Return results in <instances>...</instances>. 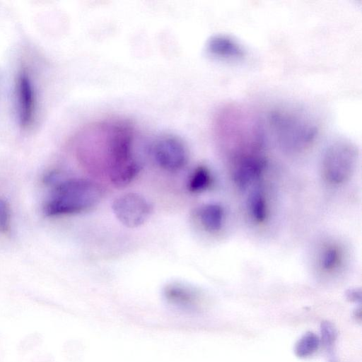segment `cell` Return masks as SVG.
<instances>
[{"label": "cell", "mask_w": 362, "mask_h": 362, "mask_svg": "<svg viewBox=\"0 0 362 362\" xmlns=\"http://www.w3.org/2000/svg\"><path fill=\"white\" fill-rule=\"evenodd\" d=\"M134 131L121 119L93 123L78 136L81 151L98 156L106 165L109 177L117 187L129 185L140 170L134 150Z\"/></svg>", "instance_id": "obj_1"}, {"label": "cell", "mask_w": 362, "mask_h": 362, "mask_svg": "<svg viewBox=\"0 0 362 362\" xmlns=\"http://www.w3.org/2000/svg\"><path fill=\"white\" fill-rule=\"evenodd\" d=\"M99 186L88 180L71 178L58 182L43 206L47 216L81 213L90 209L100 200Z\"/></svg>", "instance_id": "obj_2"}, {"label": "cell", "mask_w": 362, "mask_h": 362, "mask_svg": "<svg viewBox=\"0 0 362 362\" xmlns=\"http://www.w3.org/2000/svg\"><path fill=\"white\" fill-rule=\"evenodd\" d=\"M271 119L279 141L288 150L305 148L315 137L316 127L300 117L277 112L272 115Z\"/></svg>", "instance_id": "obj_3"}, {"label": "cell", "mask_w": 362, "mask_h": 362, "mask_svg": "<svg viewBox=\"0 0 362 362\" xmlns=\"http://www.w3.org/2000/svg\"><path fill=\"white\" fill-rule=\"evenodd\" d=\"M358 151L349 141H339L330 145L322 158V173L331 184L339 185L350 179L356 168Z\"/></svg>", "instance_id": "obj_4"}, {"label": "cell", "mask_w": 362, "mask_h": 362, "mask_svg": "<svg viewBox=\"0 0 362 362\" xmlns=\"http://www.w3.org/2000/svg\"><path fill=\"white\" fill-rule=\"evenodd\" d=\"M112 210L117 219L128 228L143 224L151 213V206L141 195L129 192L117 197L112 204Z\"/></svg>", "instance_id": "obj_5"}, {"label": "cell", "mask_w": 362, "mask_h": 362, "mask_svg": "<svg viewBox=\"0 0 362 362\" xmlns=\"http://www.w3.org/2000/svg\"><path fill=\"white\" fill-rule=\"evenodd\" d=\"M152 154L160 168L170 172L182 169L187 162L186 146L175 136L159 138L153 146Z\"/></svg>", "instance_id": "obj_6"}, {"label": "cell", "mask_w": 362, "mask_h": 362, "mask_svg": "<svg viewBox=\"0 0 362 362\" xmlns=\"http://www.w3.org/2000/svg\"><path fill=\"white\" fill-rule=\"evenodd\" d=\"M18 115L21 127L30 128L36 114V95L31 78L24 69L18 74L17 79Z\"/></svg>", "instance_id": "obj_7"}, {"label": "cell", "mask_w": 362, "mask_h": 362, "mask_svg": "<svg viewBox=\"0 0 362 362\" xmlns=\"http://www.w3.org/2000/svg\"><path fill=\"white\" fill-rule=\"evenodd\" d=\"M265 164L264 158L258 154L237 159L233 172L235 183L240 187H246L259 177Z\"/></svg>", "instance_id": "obj_8"}, {"label": "cell", "mask_w": 362, "mask_h": 362, "mask_svg": "<svg viewBox=\"0 0 362 362\" xmlns=\"http://www.w3.org/2000/svg\"><path fill=\"white\" fill-rule=\"evenodd\" d=\"M163 293L168 303L185 310L194 308L198 300L197 294L192 288L180 283L167 285Z\"/></svg>", "instance_id": "obj_9"}, {"label": "cell", "mask_w": 362, "mask_h": 362, "mask_svg": "<svg viewBox=\"0 0 362 362\" xmlns=\"http://www.w3.org/2000/svg\"><path fill=\"white\" fill-rule=\"evenodd\" d=\"M207 49L212 54L226 59H239L244 56L243 47L231 37L216 35L207 43Z\"/></svg>", "instance_id": "obj_10"}, {"label": "cell", "mask_w": 362, "mask_h": 362, "mask_svg": "<svg viewBox=\"0 0 362 362\" xmlns=\"http://www.w3.org/2000/svg\"><path fill=\"white\" fill-rule=\"evenodd\" d=\"M198 216L203 227L209 232H216L221 228L223 220L222 207L216 204H207L198 211Z\"/></svg>", "instance_id": "obj_11"}, {"label": "cell", "mask_w": 362, "mask_h": 362, "mask_svg": "<svg viewBox=\"0 0 362 362\" xmlns=\"http://www.w3.org/2000/svg\"><path fill=\"white\" fill-rule=\"evenodd\" d=\"M211 182V177L209 170L204 167H197L192 173L187 188L192 192H201L206 189Z\"/></svg>", "instance_id": "obj_12"}, {"label": "cell", "mask_w": 362, "mask_h": 362, "mask_svg": "<svg viewBox=\"0 0 362 362\" xmlns=\"http://www.w3.org/2000/svg\"><path fill=\"white\" fill-rule=\"evenodd\" d=\"M249 209L253 219L257 223H262L267 218V203L263 193L257 189L250 197Z\"/></svg>", "instance_id": "obj_13"}, {"label": "cell", "mask_w": 362, "mask_h": 362, "mask_svg": "<svg viewBox=\"0 0 362 362\" xmlns=\"http://www.w3.org/2000/svg\"><path fill=\"white\" fill-rule=\"evenodd\" d=\"M318 346V339L313 333L305 334L297 344L296 351L299 356H307L314 352Z\"/></svg>", "instance_id": "obj_14"}, {"label": "cell", "mask_w": 362, "mask_h": 362, "mask_svg": "<svg viewBox=\"0 0 362 362\" xmlns=\"http://www.w3.org/2000/svg\"><path fill=\"white\" fill-rule=\"evenodd\" d=\"M340 262V252L336 247H329L324 251L321 259L322 267L327 272L332 271Z\"/></svg>", "instance_id": "obj_15"}, {"label": "cell", "mask_w": 362, "mask_h": 362, "mask_svg": "<svg viewBox=\"0 0 362 362\" xmlns=\"http://www.w3.org/2000/svg\"><path fill=\"white\" fill-rule=\"evenodd\" d=\"M11 209L8 203L0 199V233H6L10 228Z\"/></svg>", "instance_id": "obj_16"}]
</instances>
